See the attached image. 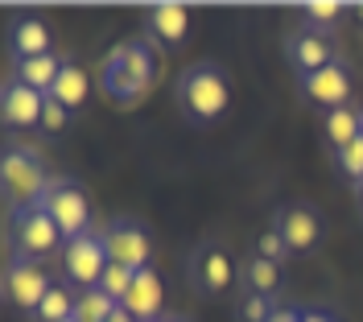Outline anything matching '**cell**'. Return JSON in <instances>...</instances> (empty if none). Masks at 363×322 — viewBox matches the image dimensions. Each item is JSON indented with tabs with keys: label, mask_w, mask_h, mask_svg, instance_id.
Wrapping results in <instances>:
<instances>
[{
	"label": "cell",
	"mask_w": 363,
	"mask_h": 322,
	"mask_svg": "<svg viewBox=\"0 0 363 322\" xmlns=\"http://www.w3.org/2000/svg\"><path fill=\"white\" fill-rule=\"evenodd\" d=\"M174 104L190 124H215L231 108V74L219 62H190L174 83Z\"/></svg>",
	"instance_id": "obj_1"
},
{
	"label": "cell",
	"mask_w": 363,
	"mask_h": 322,
	"mask_svg": "<svg viewBox=\"0 0 363 322\" xmlns=\"http://www.w3.org/2000/svg\"><path fill=\"white\" fill-rule=\"evenodd\" d=\"M153 79H157V54H153V46L145 38L112 46L104 67H99V83H104V91L112 95L116 104H136L153 87Z\"/></svg>",
	"instance_id": "obj_2"
},
{
	"label": "cell",
	"mask_w": 363,
	"mask_h": 322,
	"mask_svg": "<svg viewBox=\"0 0 363 322\" xmlns=\"http://www.w3.org/2000/svg\"><path fill=\"white\" fill-rule=\"evenodd\" d=\"M50 182L54 178L45 170V157L33 145H21V140L0 145V199L9 203V211L42 203V194Z\"/></svg>",
	"instance_id": "obj_3"
},
{
	"label": "cell",
	"mask_w": 363,
	"mask_h": 322,
	"mask_svg": "<svg viewBox=\"0 0 363 322\" xmlns=\"http://www.w3.org/2000/svg\"><path fill=\"white\" fill-rule=\"evenodd\" d=\"M62 231L58 223L45 215L42 203H33V207H17L9 211V248L17 260H50L54 252H62Z\"/></svg>",
	"instance_id": "obj_4"
},
{
	"label": "cell",
	"mask_w": 363,
	"mask_h": 322,
	"mask_svg": "<svg viewBox=\"0 0 363 322\" xmlns=\"http://www.w3.org/2000/svg\"><path fill=\"white\" fill-rule=\"evenodd\" d=\"M42 207H45V215L58 223L62 240L87 235V231L95 228L91 199H87V190L74 182V178H54V182L45 186V194H42Z\"/></svg>",
	"instance_id": "obj_5"
},
{
	"label": "cell",
	"mask_w": 363,
	"mask_h": 322,
	"mask_svg": "<svg viewBox=\"0 0 363 322\" xmlns=\"http://www.w3.org/2000/svg\"><path fill=\"white\" fill-rule=\"evenodd\" d=\"M186 269H190V285L206 294V298H219L227 294L231 285H235V256L227 248L223 240H199L194 248H190V260H186Z\"/></svg>",
	"instance_id": "obj_6"
},
{
	"label": "cell",
	"mask_w": 363,
	"mask_h": 322,
	"mask_svg": "<svg viewBox=\"0 0 363 322\" xmlns=\"http://www.w3.org/2000/svg\"><path fill=\"white\" fill-rule=\"evenodd\" d=\"M62 281L67 285H79V289H95L99 277L108 273L112 256H108V244H104V231L91 228L87 235H74L62 244Z\"/></svg>",
	"instance_id": "obj_7"
},
{
	"label": "cell",
	"mask_w": 363,
	"mask_h": 322,
	"mask_svg": "<svg viewBox=\"0 0 363 322\" xmlns=\"http://www.w3.org/2000/svg\"><path fill=\"white\" fill-rule=\"evenodd\" d=\"M104 244H108L112 265H124L133 273L153 265V231H149L145 219H136V215H116V219H108Z\"/></svg>",
	"instance_id": "obj_8"
},
{
	"label": "cell",
	"mask_w": 363,
	"mask_h": 322,
	"mask_svg": "<svg viewBox=\"0 0 363 322\" xmlns=\"http://www.w3.org/2000/svg\"><path fill=\"white\" fill-rule=\"evenodd\" d=\"M272 231L285 240L289 256H306L322 244L326 223H322V215H318L310 203H285V207L272 211Z\"/></svg>",
	"instance_id": "obj_9"
},
{
	"label": "cell",
	"mask_w": 363,
	"mask_h": 322,
	"mask_svg": "<svg viewBox=\"0 0 363 322\" xmlns=\"http://www.w3.org/2000/svg\"><path fill=\"white\" fill-rule=\"evenodd\" d=\"M4 301H13L17 310H38L42 306V298L54 289V277H50V269L45 265H38V260H9V269H4Z\"/></svg>",
	"instance_id": "obj_10"
},
{
	"label": "cell",
	"mask_w": 363,
	"mask_h": 322,
	"mask_svg": "<svg viewBox=\"0 0 363 322\" xmlns=\"http://www.w3.org/2000/svg\"><path fill=\"white\" fill-rule=\"evenodd\" d=\"M42 112H45V95L25 87L21 79H4L0 83V124L13 133H33L42 128Z\"/></svg>",
	"instance_id": "obj_11"
},
{
	"label": "cell",
	"mask_w": 363,
	"mask_h": 322,
	"mask_svg": "<svg viewBox=\"0 0 363 322\" xmlns=\"http://www.w3.org/2000/svg\"><path fill=\"white\" fill-rule=\"evenodd\" d=\"M301 83V95L310 99V104H318L322 112H335V108H347L351 104V91H355V83H351V70H347V62H330V67L314 70V74H301L297 79Z\"/></svg>",
	"instance_id": "obj_12"
},
{
	"label": "cell",
	"mask_w": 363,
	"mask_h": 322,
	"mask_svg": "<svg viewBox=\"0 0 363 322\" xmlns=\"http://www.w3.org/2000/svg\"><path fill=\"white\" fill-rule=\"evenodd\" d=\"M285 58H289V67L301 79V74H314V70L339 62V50H335V38L330 33H318V29L297 25L294 33L285 38Z\"/></svg>",
	"instance_id": "obj_13"
},
{
	"label": "cell",
	"mask_w": 363,
	"mask_h": 322,
	"mask_svg": "<svg viewBox=\"0 0 363 322\" xmlns=\"http://www.w3.org/2000/svg\"><path fill=\"white\" fill-rule=\"evenodd\" d=\"M4 38H9V58L13 62L54 54V29H50V21H45L42 13H13Z\"/></svg>",
	"instance_id": "obj_14"
},
{
	"label": "cell",
	"mask_w": 363,
	"mask_h": 322,
	"mask_svg": "<svg viewBox=\"0 0 363 322\" xmlns=\"http://www.w3.org/2000/svg\"><path fill=\"white\" fill-rule=\"evenodd\" d=\"M190 38V9L186 4H157L145 13V42L161 50H178Z\"/></svg>",
	"instance_id": "obj_15"
},
{
	"label": "cell",
	"mask_w": 363,
	"mask_h": 322,
	"mask_svg": "<svg viewBox=\"0 0 363 322\" xmlns=\"http://www.w3.org/2000/svg\"><path fill=\"white\" fill-rule=\"evenodd\" d=\"M120 306H124L136 322H161L165 318V314H161V306H165V285H161V277H157L153 265L133 277V285H128V294H124Z\"/></svg>",
	"instance_id": "obj_16"
},
{
	"label": "cell",
	"mask_w": 363,
	"mask_h": 322,
	"mask_svg": "<svg viewBox=\"0 0 363 322\" xmlns=\"http://www.w3.org/2000/svg\"><path fill=\"white\" fill-rule=\"evenodd\" d=\"M87 91H91L87 70L79 67L74 58H67L62 70H58V79H54V87H50V99H54V104H62L67 112H79V108L87 104Z\"/></svg>",
	"instance_id": "obj_17"
},
{
	"label": "cell",
	"mask_w": 363,
	"mask_h": 322,
	"mask_svg": "<svg viewBox=\"0 0 363 322\" xmlns=\"http://www.w3.org/2000/svg\"><path fill=\"white\" fill-rule=\"evenodd\" d=\"M322 133H326L330 153L347 149V145L363 133V108L347 104V108H335V112H322Z\"/></svg>",
	"instance_id": "obj_18"
},
{
	"label": "cell",
	"mask_w": 363,
	"mask_h": 322,
	"mask_svg": "<svg viewBox=\"0 0 363 322\" xmlns=\"http://www.w3.org/2000/svg\"><path fill=\"white\" fill-rule=\"evenodd\" d=\"M240 285H244V294H260V298L277 301V294H281V265H272V260L252 252L240 265Z\"/></svg>",
	"instance_id": "obj_19"
},
{
	"label": "cell",
	"mask_w": 363,
	"mask_h": 322,
	"mask_svg": "<svg viewBox=\"0 0 363 322\" xmlns=\"http://www.w3.org/2000/svg\"><path fill=\"white\" fill-rule=\"evenodd\" d=\"M62 62H67V58H62L58 50H54V54H42V58H25V62H13V79H21L25 87L50 95V87H54Z\"/></svg>",
	"instance_id": "obj_20"
},
{
	"label": "cell",
	"mask_w": 363,
	"mask_h": 322,
	"mask_svg": "<svg viewBox=\"0 0 363 322\" xmlns=\"http://www.w3.org/2000/svg\"><path fill=\"white\" fill-rule=\"evenodd\" d=\"M74 310H79V294H70L67 281H54V289L42 298V306L33 310V318L38 322H67V318H74Z\"/></svg>",
	"instance_id": "obj_21"
},
{
	"label": "cell",
	"mask_w": 363,
	"mask_h": 322,
	"mask_svg": "<svg viewBox=\"0 0 363 322\" xmlns=\"http://www.w3.org/2000/svg\"><path fill=\"white\" fill-rule=\"evenodd\" d=\"M116 310V301L104 294V289H83L79 294V310H74V318L79 322H108Z\"/></svg>",
	"instance_id": "obj_22"
},
{
	"label": "cell",
	"mask_w": 363,
	"mask_h": 322,
	"mask_svg": "<svg viewBox=\"0 0 363 322\" xmlns=\"http://www.w3.org/2000/svg\"><path fill=\"white\" fill-rule=\"evenodd\" d=\"M301 25L306 29H318V33H330L335 25H339V17H342V4H335V0H322V4H306L301 13Z\"/></svg>",
	"instance_id": "obj_23"
},
{
	"label": "cell",
	"mask_w": 363,
	"mask_h": 322,
	"mask_svg": "<svg viewBox=\"0 0 363 322\" xmlns=\"http://www.w3.org/2000/svg\"><path fill=\"white\" fill-rule=\"evenodd\" d=\"M277 314V301L272 298H260V294H244L240 289V301H235V318L240 322H272Z\"/></svg>",
	"instance_id": "obj_24"
},
{
	"label": "cell",
	"mask_w": 363,
	"mask_h": 322,
	"mask_svg": "<svg viewBox=\"0 0 363 322\" xmlns=\"http://www.w3.org/2000/svg\"><path fill=\"white\" fill-rule=\"evenodd\" d=\"M335 165H339V174H342L351 186L363 182V133L351 140L347 149H339V153H335Z\"/></svg>",
	"instance_id": "obj_25"
},
{
	"label": "cell",
	"mask_w": 363,
	"mask_h": 322,
	"mask_svg": "<svg viewBox=\"0 0 363 322\" xmlns=\"http://www.w3.org/2000/svg\"><path fill=\"white\" fill-rule=\"evenodd\" d=\"M133 277L136 273H133V269H124V265H108V273L99 277V285H95V289H104V294L120 306L124 294H128V285H133Z\"/></svg>",
	"instance_id": "obj_26"
},
{
	"label": "cell",
	"mask_w": 363,
	"mask_h": 322,
	"mask_svg": "<svg viewBox=\"0 0 363 322\" xmlns=\"http://www.w3.org/2000/svg\"><path fill=\"white\" fill-rule=\"evenodd\" d=\"M256 256H264V260H272V265H281V260L289 256V248H285V240L269 228L264 235H260V248H256Z\"/></svg>",
	"instance_id": "obj_27"
},
{
	"label": "cell",
	"mask_w": 363,
	"mask_h": 322,
	"mask_svg": "<svg viewBox=\"0 0 363 322\" xmlns=\"http://www.w3.org/2000/svg\"><path fill=\"white\" fill-rule=\"evenodd\" d=\"M70 120V112L62 108V104H54L50 95H45V112H42V128H50V133H58L62 124Z\"/></svg>",
	"instance_id": "obj_28"
},
{
	"label": "cell",
	"mask_w": 363,
	"mask_h": 322,
	"mask_svg": "<svg viewBox=\"0 0 363 322\" xmlns=\"http://www.w3.org/2000/svg\"><path fill=\"white\" fill-rule=\"evenodd\" d=\"M108 322H136V318L128 314V310H124V306H116V310H112V318H108Z\"/></svg>",
	"instance_id": "obj_29"
},
{
	"label": "cell",
	"mask_w": 363,
	"mask_h": 322,
	"mask_svg": "<svg viewBox=\"0 0 363 322\" xmlns=\"http://www.w3.org/2000/svg\"><path fill=\"white\" fill-rule=\"evenodd\" d=\"M272 322H294V314H281V310H277V314H272Z\"/></svg>",
	"instance_id": "obj_30"
},
{
	"label": "cell",
	"mask_w": 363,
	"mask_h": 322,
	"mask_svg": "<svg viewBox=\"0 0 363 322\" xmlns=\"http://www.w3.org/2000/svg\"><path fill=\"white\" fill-rule=\"evenodd\" d=\"M165 322H190V318H182V314H165Z\"/></svg>",
	"instance_id": "obj_31"
},
{
	"label": "cell",
	"mask_w": 363,
	"mask_h": 322,
	"mask_svg": "<svg viewBox=\"0 0 363 322\" xmlns=\"http://www.w3.org/2000/svg\"><path fill=\"white\" fill-rule=\"evenodd\" d=\"M0 301H4V277H0Z\"/></svg>",
	"instance_id": "obj_32"
},
{
	"label": "cell",
	"mask_w": 363,
	"mask_h": 322,
	"mask_svg": "<svg viewBox=\"0 0 363 322\" xmlns=\"http://www.w3.org/2000/svg\"><path fill=\"white\" fill-rule=\"evenodd\" d=\"M355 194H359V199H363V182H359V186H355Z\"/></svg>",
	"instance_id": "obj_33"
},
{
	"label": "cell",
	"mask_w": 363,
	"mask_h": 322,
	"mask_svg": "<svg viewBox=\"0 0 363 322\" xmlns=\"http://www.w3.org/2000/svg\"><path fill=\"white\" fill-rule=\"evenodd\" d=\"M67 322H79V318H67Z\"/></svg>",
	"instance_id": "obj_34"
},
{
	"label": "cell",
	"mask_w": 363,
	"mask_h": 322,
	"mask_svg": "<svg viewBox=\"0 0 363 322\" xmlns=\"http://www.w3.org/2000/svg\"><path fill=\"white\" fill-rule=\"evenodd\" d=\"M161 322H165V318H161Z\"/></svg>",
	"instance_id": "obj_35"
}]
</instances>
